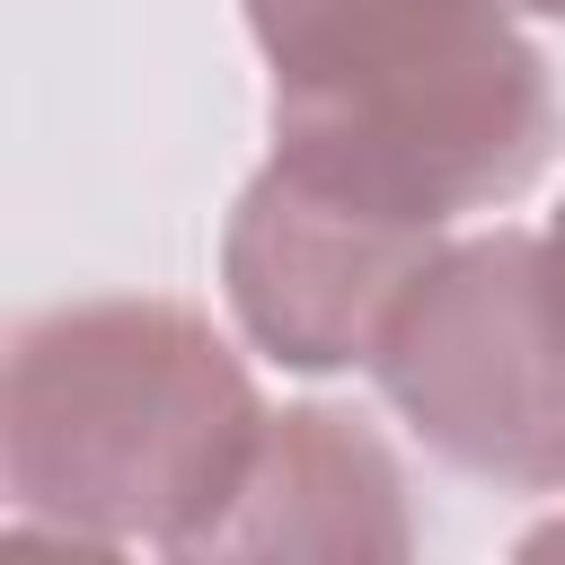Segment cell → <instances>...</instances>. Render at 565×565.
<instances>
[{
  "label": "cell",
  "instance_id": "cell-1",
  "mask_svg": "<svg viewBox=\"0 0 565 565\" xmlns=\"http://www.w3.org/2000/svg\"><path fill=\"white\" fill-rule=\"evenodd\" d=\"M256 433L265 397L247 362L177 300H62L9 335L0 486L18 539L194 556Z\"/></svg>",
  "mask_w": 565,
  "mask_h": 565
},
{
  "label": "cell",
  "instance_id": "cell-2",
  "mask_svg": "<svg viewBox=\"0 0 565 565\" xmlns=\"http://www.w3.org/2000/svg\"><path fill=\"white\" fill-rule=\"evenodd\" d=\"M274 159L450 230L556 150V88L512 0H247Z\"/></svg>",
  "mask_w": 565,
  "mask_h": 565
},
{
  "label": "cell",
  "instance_id": "cell-3",
  "mask_svg": "<svg viewBox=\"0 0 565 565\" xmlns=\"http://www.w3.org/2000/svg\"><path fill=\"white\" fill-rule=\"evenodd\" d=\"M371 380L459 477L565 494V238H450L397 300Z\"/></svg>",
  "mask_w": 565,
  "mask_h": 565
},
{
  "label": "cell",
  "instance_id": "cell-4",
  "mask_svg": "<svg viewBox=\"0 0 565 565\" xmlns=\"http://www.w3.org/2000/svg\"><path fill=\"white\" fill-rule=\"evenodd\" d=\"M450 238L291 159H265L221 230V291L238 335L282 371H371L397 300Z\"/></svg>",
  "mask_w": 565,
  "mask_h": 565
},
{
  "label": "cell",
  "instance_id": "cell-5",
  "mask_svg": "<svg viewBox=\"0 0 565 565\" xmlns=\"http://www.w3.org/2000/svg\"><path fill=\"white\" fill-rule=\"evenodd\" d=\"M194 556H415V512L388 441L344 406H282Z\"/></svg>",
  "mask_w": 565,
  "mask_h": 565
},
{
  "label": "cell",
  "instance_id": "cell-6",
  "mask_svg": "<svg viewBox=\"0 0 565 565\" xmlns=\"http://www.w3.org/2000/svg\"><path fill=\"white\" fill-rule=\"evenodd\" d=\"M521 556H565V521H547V530H530V539H521Z\"/></svg>",
  "mask_w": 565,
  "mask_h": 565
},
{
  "label": "cell",
  "instance_id": "cell-7",
  "mask_svg": "<svg viewBox=\"0 0 565 565\" xmlns=\"http://www.w3.org/2000/svg\"><path fill=\"white\" fill-rule=\"evenodd\" d=\"M521 18H565V0H512Z\"/></svg>",
  "mask_w": 565,
  "mask_h": 565
},
{
  "label": "cell",
  "instance_id": "cell-8",
  "mask_svg": "<svg viewBox=\"0 0 565 565\" xmlns=\"http://www.w3.org/2000/svg\"><path fill=\"white\" fill-rule=\"evenodd\" d=\"M556 238H565V203H556Z\"/></svg>",
  "mask_w": 565,
  "mask_h": 565
}]
</instances>
